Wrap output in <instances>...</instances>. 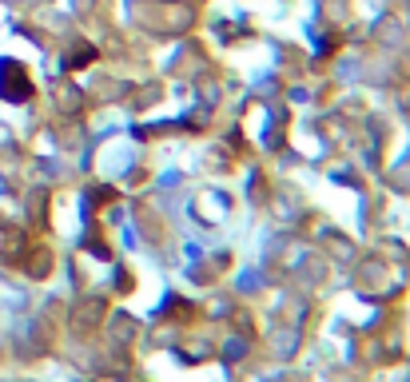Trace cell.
I'll list each match as a JSON object with an SVG mask.
<instances>
[{
	"label": "cell",
	"mask_w": 410,
	"mask_h": 382,
	"mask_svg": "<svg viewBox=\"0 0 410 382\" xmlns=\"http://www.w3.org/2000/svg\"><path fill=\"white\" fill-rule=\"evenodd\" d=\"M0 96L8 104H25L32 96V80H28V72L16 60H0Z\"/></svg>",
	"instance_id": "obj_1"
},
{
	"label": "cell",
	"mask_w": 410,
	"mask_h": 382,
	"mask_svg": "<svg viewBox=\"0 0 410 382\" xmlns=\"http://www.w3.org/2000/svg\"><path fill=\"white\" fill-rule=\"evenodd\" d=\"M92 60H96V48H80L72 60H68V68H80V64H92Z\"/></svg>",
	"instance_id": "obj_2"
}]
</instances>
